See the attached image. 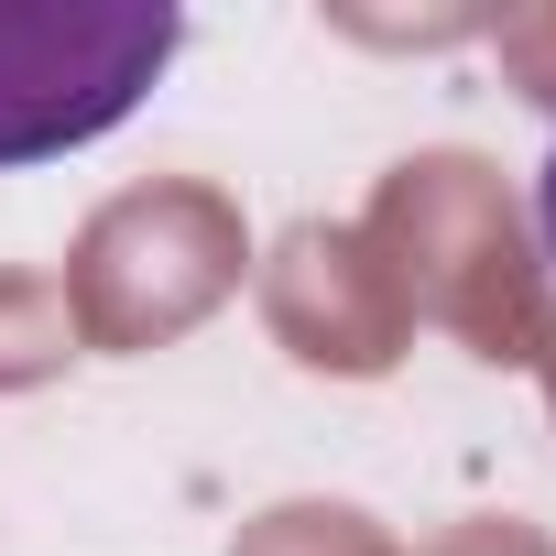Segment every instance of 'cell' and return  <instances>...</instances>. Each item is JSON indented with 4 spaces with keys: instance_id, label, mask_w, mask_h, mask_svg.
<instances>
[{
    "instance_id": "6da1fadb",
    "label": "cell",
    "mask_w": 556,
    "mask_h": 556,
    "mask_svg": "<svg viewBox=\"0 0 556 556\" xmlns=\"http://www.w3.org/2000/svg\"><path fill=\"white\" fill-rule=\"evenodd\" d=\"M175 55V0H0V175L121 131Z\"/></svg>"
},
{
    "instance_id": "7a4b0ae2",
    "label": "cell",
    "mask_w": 556,
    "mask_h": 556,
    "mask_svg": "<svg viewBox=\"0 0 556 556\" xmlns=\"http://www.w3.org/2000/svg\"><path fill=\"white\" fill-rule=\"evenodd\" d=\"M534 240H545V273H556V131H545V164H534Z\"/></svg>"
}]
</instances>
